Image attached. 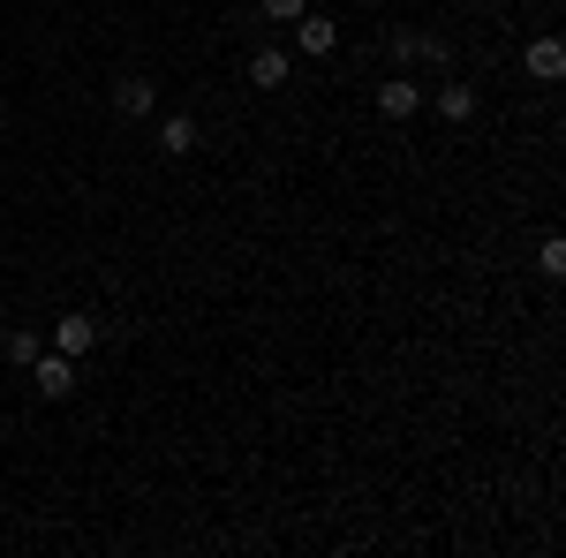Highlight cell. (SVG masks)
<instances>
[{
    "label": "cell",
    "mask_w": 566,
    "mask_h": 558,
    "mask_svg": "<svg viewBox=\"0 0 566 558\" xmlns=\"http://www.w3.org/2000/svg\"><path fill=\"white\" fill-rule=\"evenodd\" d=\"M91 347H98V317L69 309V317L53 325V355H69V362H76V355H91Z\"/></svg>",
    "instance_id": "cell-1"
},
{
    "label": "cell",
    "mask_w": 566,
    "mask_h": 558,
    "mask_svg": "<svg viewBox=\"0 0 566 558\" xmlns=\"http://www.w3.org/2000/svg\"><path fill=\"white\" fill-rule=\"evenodd\" d=\"M159 151H167V159H189V151H197V122H189V114H167V122H159Z\"/></svg>",
    "instance_id": "cell-8"
},
{
    "label": "cell",
    "mask_w": 566,
    "mask_h": 558,
    "mask_svg": "<svg viewBox=\"0 0 566 558\" xmlns=\"http://www.w3.org/2000/svg\"><path fill=\"white\" fill-rule=\"evenodd\" d=\"M0 347H8V362H23V370H31V362L45 355V333H31V325H15V333H8Z\"/></svg>",
    "instance_id": "cell-9"
},
{
    "label": "cell",
    "mask_w": 566,
    "mask_h": 558,
    "mask_svg": "<svg viewBox=\"0 0 566 558\" xmlns=\"http://www.w3.org/2000/svg\"><path fill=\"white\" fill-rule=\"evenodd\" d=\"M287 76H295V69H287V53H280V45H258V53H250V84H258V91H280Z\"/></svg>",
    "instance_id": "cell-5"
},
{
    "label": "cell",
    "mask_w": 566,
    "mask_h": 558,
    "mask_svg": "<svg viewBox=\"0 0 566 558\" xmlns=\"http://www.w3.org/2000/svg\"><path fill=\"white\" fill-rule=\"evenodd\" d=\"M258 8H264V23H295L310 0H258Z\"/></svg>",
    "instance_id": "cell-12"
},
{
    "label": "cell",
    "mask_w": 566,
    "mask_h": 558,
    "mask_svg": "<svg viewBox=\"0 0 566 558\" xmlns=\"http://www.w3.org/2000/svg\"><path fill=\"white\" fill-rule=\"evenodd\" d=\"M114 106H122V114H136V122H144V114H151V106H159V84H151V76H122V84H114Z\"/></svg>",
    "instance_id": "cell-7"
},
{
    "label": "cell",
    "mask_w": 566,
    "mask_h": 558,
    "mask_svg": "<svg viewBox=\"0 0 566 558\" xmlns=\"http://www.w3.org/2000/svg\"><path fill=\"white\" fill-rule=\"evenodd\" d=\"M295 45H303V53H317V61H325V53H333V45H340V23H333V15H295Z\"/></svg>",
    "instance_id": "cell-4"
},
{
    "label": "cell",
    "mask_w": 566,
    "mask_h": 558,
    "mask_svg": "<svg viewBox=\"0 0 566 558\" xmlns=\"http://www.w3.org/2000/svg\"><path fill=\"white\" fill-rule=\"evenodd\" d=\"M536 272H544V280H559V272H566V242H559V234H544V250H536Z\"/></svg>",
    "instance_id": "cell-11"
},
{
    "label": "cell",
    "mask_w": 566,
    "mask_h": 558,
    "mask_svg": "<svg viewBox=\"0 0 566 558\" xmlns=\"http://www.w3.org/2000/svg\"><path fill=\"white\" fill-rule=\"evenodd\" d=\"M522 69L536 76V84H559V76H566V45L559 39H528L522 45Z\"/></svg>",
    "instance_id": "cell-2"
},
{
    "label": "cell",
    "mask_w": 566,
    "mask_h": 558,
    "mask_svg": "<svg viewBox=\"0 0 566 558\" xmlns=\"http://www.w3.org/2000/svg\"><path fill=\"white\" fill-rule=\"evenodd\" d=\"M416 106H423V91L408 84V76H392V84H378V114H386V122H408Z\"/></svg>",
    "instance_id": "cell-6"
},
{
    "label": "cell",
    "mask_w": 566,
    "mask_h": 558,
    "mask_svg": "<svg viewBox=\"0 0 566 558\" xmlns=\"http://www.w3.org/2000/svg\"><path fill=\"white\" fill-rule=\"evenodd\" d=\"M438 114H446V122H469V114H476V91L469 84H438Z\"/></svg>",
    "instance_id": "cell-10"
},
{
    "label": "cell",
    "mask_w": 566,
    "mask_h": 558,
    "mask_svg": "<svg viewBox=\"0 0 566 558\" xmlns=\"http://www.w3.org/2000/svg\"><path fill=\"white\" fill-rule=\"evenodd\" d=\"M31 370H39V400H69L76 392V362L69 355H39Z\"/></svg>",
    "instance_id": "cell-3"
}]
</instances>
